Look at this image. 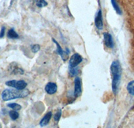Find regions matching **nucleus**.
<instances>
[{
	"mask_svg": "<svg viewBox=\"0 0 134 128\" xmlns=\"http://www.w3.org/2000/svg\"><path fill=\"white\" fill-rule=\"evenodd\" d=\"M8 37L9 38H12V39H15V38H18L19 37L18 35L14 31V29L12 28L10 29L8 32Z\"/></svg>",
	"mask_w": 134,
	"mask_h": 128,
	"instance_id": "nucleus-11",
	"label": "nucleus"
},
{
	"mask_svg": "<svg viewBox=\"0 0 134 128\" xmlns=\"http://www.w3.org/2000/svg\"><path fill=\"white\" fill-rule=\"evenodd\" d=\"M111 72L113 76L112 90L115 95H116L119 89L121 76V67L119 61H114L112 63L111 66Z\"/></svg>",
	"mask_w": 134,
	"mask_h": 128,
	"instance_id": "nucleus-1",
	"label": "nucleus"
},
{
	"mask_svg": "<svg viewBox=\"0 0 134 128\" xmlns=\"http://www.w3.org/2000/svg\"><path fill=\"white\" fill-rule=\"evenodd\" d=\"M9 116H10L11 119L15 121L19 117V113L17 112V111L14 110V111H12L9 112Z\"/></svg>",
	"mask_w": 134,
	"mask_h": 128,
	"instance_id": "nucleus-15",
	"label": "nucleus"
},
{
	"mask_svg": "<svg viewBox=\"0 0 134 128\" xmlns=\"http://www.w3.org/2000/svg\"><path fill=\"white\" fill-rule=\"evenodd\" d=\"M70 72V73H71L72 76H75V75H77V73H78L77 70H76V69H75V68H71Z\"/></svg>",
	"mask_w": 134,
	"mask_h": 128,
	"instance_id": "nucleus-20",
	"label": "nucleus"
},
{
	"mask_svg": "<svg viewBox=\"0 0 134 128\" xmlns=\"http://www.w3.org/2000/svg\"><path fill=\"white\" fill-rule=\"evenodd\" d=\"M12 72L14 74H23L24 70H21V68L16 67V68H14V70H13Z\"/></svg>",
	"mask_w": 134,
	"mask_h": 128,
	"instance_id": "nucleus-19",
	"label": "nucleus"
},
{
	"mask_svg": "<svg viewBox=\"0 0 134 128\" xmlns=\"http://www.w3.org/2000/svg\"><path fill=\"white\" fill-rule=\"evenodd\" d=\"M29 94L27 90H14V89H6L3 90L2 94V98L3 101H8L15 99H21L27 96Z\"/></svg>",
	"mask_w": 134,
	"mask_h": 128,
	"instance_id": "nucleus-2",
	"label": "nucleus"
},
{
	"mask_svg": "<svg viewBox=\"0 0 134 128\" xmlns=\"http://www.w3.org/2000/svg\"><path fill=\"white\" fill-rule=\"evenodd\" d=\"M103 38H104V43H105V46L107 47L111 48L113 47V38L111 37V35L109 33L107 32H105L103 34Z\"/></svg>",
	"mask_w": 134,
	"mask_h": 128,
	"instance_id": "nucleus-6",
	"label": "nucleus"
},
{
	"mask_svg": "<svg viewBox=\"0 0 134 128\" xmlns=\"http://www.w3.org/2000/svg\"><path fill=\"white\" fill-rule=\"evenodd\" d=\"M35 3L38 8H43L48 5V3L45 0H35Z\"/></svg>",
	"mask_w": 134,
	"mask_h": 128,
	"instance_id": "nucleus-13",
	"label": "nucleus"
},
{
	"mask_svg": "<svg viewBox=\"0 0 134 128\" xmlns=\"http://www.w3.org/2000/svg\"><path fill=\"white\" fill-rule=\"evenodd\" d=\"M8 107L15 111H20L21 109V106L17 103H9L8 105Z\"/></svg>",
	"mask_w": 134,
	"mask_h": 128,
	"instance_id": "nucleus-14",
	"label": "nucleus"
},
{
	"mask_svg": "<svg viewBox=\"0 0 134 128\" xmlns=\"http://www.w3.org/2000/svg\"><path fill=\"white\" fill-rule=\"evenodd\" d=\"M111 3H112V5H113V8H114L115 10L117 12V13H118V14H121V10H120V8H119V7L118 6V4L117 3V2H116L115 0H111Z\"/></svg>",
	"mask_w": 134,
	"mask_h": 128,
	"instance_id": "nucleus-16",
	"label": "nucleus"
},
{
	"mask_svg": "<svg viewBox=\"0 0 134 128\" xmlns=\"http://www.w3.org/2000/svg\"><path fill=\"white\" fill-rule=\"evenodd\" d=\"M52 41H53L54 43H56V45H57V53H58L60 55L61 57H62V59H63L64 61H66V60L68 59V53H66L65 51H64L63 50L62 47H61L60 46L59 43H58L57 41H55L54 38H52Z\"/></svg>",
	"mask_w": 134,
	"mask_h": 128,
	"instance_id": "nucleus-9",
	"label": "nucleus"
},
{
	"mask_svg": "<svg viewBox=\"0 0 134 128\" xmlns=\"http://www.w3.org/2000/svg\"><path fill=\"white\" fill-rule=\"evenodd\" d=\"M40 49V46L38 44H35L32 46V51L33 52V53H37L38 51H39Z\"/></svg>",
	"mask_w": 134,
	"mask_h": 128,
	"instance_id": "nucleus-18",
	"label": "nucleus"
},
{
	"mask_svg": "<svg viewBox=\"0 0 134 128\" xmlns=\"http://www.w3.org/2000/svg\"><path fill=\"white\" fill-rule=\"evenodd\" d=\"M5 27H2L1 32H0V38H3L5 35Z\"/></svg>",
	"mask_w": 134,
	"mask_h": 128,
	"instance_id": "nucleus-21",
	"label": "nucleus"
},
{
	"mask_svg": "<svg viewBox=\"0 0 134 128\" xmlns=\"http://www.w3.org/2000/svg\"><path fill=\"white\" fill-rule=\"evenodd\" d=\"M82 61V57L78 53H75L72 55L69 61V66L70 68H75Z\"/></svg>",
	"mask_w": 134,
	"mask_h": 128,
	"instance_id": "nucleus-4",
	"label": "nucleus"
},
{
	"mask_svg": "<svg viewBox=\"0 0 134 128\" xmlns=\"http://www.w3.org/2000/svg\"><path fill=\"white\" fill-rule=\"evenodd\" d=\"M127 90L131 95H134V80L131 81L127 86Z\"/></svg>",
	"mask_w": 134,
	"mask_h": 128,
	"instance_id": "nucleus-12",
	"label": "nucleus"
},
{
	"mask_svg": "<svg viewBox=\"0 0 134 128\" xmlns=\"http://www.w3.org/2000/svg\"><path fill=\"white\" fill-rule=\"evenodd\" d=\"M61 114H62V111L61 110H58V111L56 113L54 117V121L56 122H58V121L60 120L61 117Z\"/></svg>",
	"mask_w": 134,
	"mask_h": 128,
	"instance_id": "nucleus-17",
	"label": "nucleus"
},
{
	"mask_svg": "<svg viewBox=\"0 0 134 128\" xmlns=\"http://www.w3.org/2000/svg\"><path fill=\"white\" fill-rule=\"evenodd\" d=\"M45 91L48 95H54L57 91V84L54 82H48L45 86Z\"/></svg>",
	"mask_w": 134,
	"mask_h": 128,
	"instance_id": "nucleus-7",
	"label": "nucleus"
},
{
	"mask_svg": "<svg viewBox=\"0 0 134 128\" xmlns=\"http://www.w3.org/2000/svg\"><path fill=\"white\" fill-rule=\"evenodd\" d=\"M95 26L99 30H102L103 28V16L101 11L99 10L97 13L96 18H95Z\"/></svg>",
	"mask_w": 134,
	"mask_h": 128,
	"instance_id": "nucleus-8",
	"label": "nucleus"
},
{
	"mask_svg": "<svg viewBox=\"0 0 134 128\" xmlns=\"http://www.w3.org/2000/svg\"><path fill=\"white\" fill-rule=\"evenodd\" d=\"M5 84L8 86L13 87L18 90H24L27 86V83L24 80H9L6 82Z\"/></svg>",
	"mask_w": 134,
	"mask_h": 128,
	"instance_id": "nucleus-3",
	"label": "nucleus"
},
{
	"mask_svg": "<svg viewBox=\"0 0 134 128\" xmlns=\"http://www.w3.org/2000/svg\"><path fill=\"white\" fill-rule=\"evenodd\" d=\"M82 93V85H81V79L79 77H76L75 80V97H79Z\"/></svg>",
	"mask_w": 134,
	"mask_h": 128,
	"instance_id": "nucleus-5",
	"label": "nucleus"
},
{
	"mask_svg": "<svg viewBox=\"0 0 134 128\" xmlns=\"http://www.w3.org/2000/svg\"><path fill=\"white\" fill-rule=\"evenodd\" d=\"M52 117V112H48V113H46L45 115H44V117L42 119V120L40 122V125L41 127L46 126L48 124V123L50 122V119Z\"/></svg>",
	"mask_w": 134,
	"mask_h": 128,
	"instance_id": "nucleus-10",
	"label": "nucleus"
}]
</instances>
